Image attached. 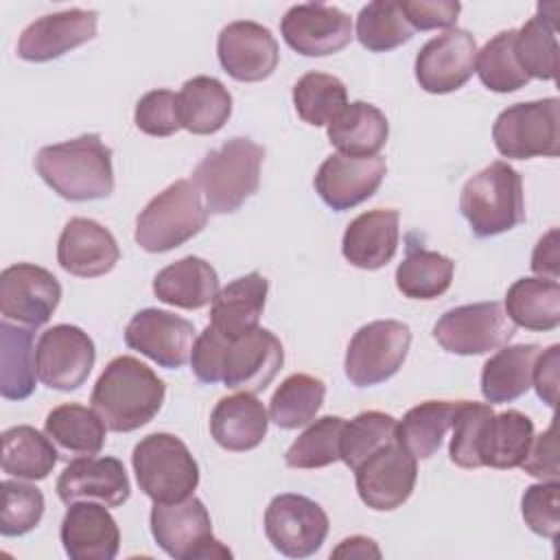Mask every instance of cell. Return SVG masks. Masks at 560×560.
Instances as JSON below:
<instances>
[{
  "label": "cell",
  "mask_w": 560,
  "mask_h": 560,
  "mask_svg": "<svg viewBox=\"0 0 560 560\" xmlns=\"http://www.w3.org/2000/svg\"><path fill=\"white\" fill-rule=\"evenodd\" d=\"M164 396V381L147 363L120 354L101 372L90 402L109 431L129 433L158 416Z\"/></svg>",
  "instance_id": "1"
},
{
  "label": "cell",
  "mask_w": 560,
  "mask_h": 560,
  "mask_svg": "<svg viewBox=\"0 0 560 560\" xmlns=\"http://www.w3.org/2000/svg\"><path fill=\"white\" fill-rule=\"evenodd\" d=\"M39 177L68 201H94L114 192L112 149L98 133L42 147L35 158Z\"/></svg>",
  "instance_id": "2"
},
{
  "label": "cell",
  "mask_w": 560,
  "mask_h": 560,
  "mask_svg": "<svg viewBox=\"0 0 560 560\" xmlns=\"http://www.w3.org/2000/svg\"><path fill=\"white\" fill-rule=\"evenodd\" d=\"M265 149L252 138L236 136L206 158L192 171V182L212 214L236 212L260 184Z\"/></svg>",
  "instance_id": "3"
},
{
  "label": "cell",
  "mask_w": 560,
  "mask_h": 560,
  "mask_svg": "<svg viewBox=\"0 0 560 560\" xmlns=\"http://www.w3.org/2000/svg\"><path fill=\"white\" fill-rule=\"evenodd\" d=\"M459 210L479 238L510 232L525 221L523 179L508 162H492L472 175L459 195Z\"/></svg>",
  "instance_id": "4"
},
{
  "label": "cell",
  "mask_w": 560,
  "mask_h": 560,
  "mask_svg": "<svg viewBox=\"0 0 560 560\" xmlns=\"http://www.w3.org/2000/svg\"><path fill=\"white\" fill-rule=\"evenodd\" d=\"M208 223V208L192 179H177L158 192L136 219V243L149 254L184 245Z\"/></svg>",
  "instance_id": "5"
},
{
  "label": "cell",
  "mask_w": 560,
  "mask_h": 560,
  "mask_svg": "<svg viewBox=\"0 0 560 560\" xmlns=\"http://www.w3.org/2000/svg\"><path fill=\"white\" fill-rule=\"evenodd\" d=\"M136 481L153 503H175L192 497L199 466L188 446L173 433L142 438L131 455Z\"/></svg>",
  "instance_id": "6"
},
{
  "label": "cell",
  "mask_w": 560,
  "mask_h": 560,
  "mask_svg": "<svg viewBox=\"0 0 560 560\" xmlns=\"http://www.w3.org/2000/svg\"><path fill=\"white\" fill-rule=\"evenodd\" d=\"M497 151L510 160L556 158L560 151V101L516 103L503 109L492 125Z\"/></svg>",
  "instance_id": "7"
},
{
  "label": "cell",
  "mask_w": 560,
  "mask_h": 560,
  "mask_svg": "<svg viewBox=\"0 0 560 560\" xmlns=\"http://www.w3.org/2000/svg\"><path fill=\"white\" fill-rule=\"evenodd\" d=\"M151 534L162 551L175 560L232 558V551L212 536V521L201 499L153 503Z\"/></svg>",
  "instance_id": "8"
},
{
  "label": "cell",
  "mask_w": 560,
  "mask_h": 560,
  "mask_svg": "<svg viewBox=\"0 0 560 560\" xmlns=\"http://www.w3.org/2000/svg\"><path fill=\"white\" fill-rule=\"evenodd\" d=\"M411 330L398 319H376L361 326L346 350L343 370L352 385L372 387L392 378L407 359Z\"/></svg>",
  "instance_id": "9"
},
{
  "label": "cell",
  "mask_w": 560,
  "mask_h": 560,
  "mask_svg": "<svg viewBox=\"0 0 560 560\" xmlns=\"http://www.w3.org/2000/svg\"><path fill=\"white\" fill-rule=\"evenodd\" d=\"M514 330L499 302H477L446 311L433 326V339L451 354L470 357L508 346Z\"/></svg>",
  "instance_id": "10"
},
{
  "label": "cell",
  "mask_w": 560,
  "mask_h": 560,
  "mask_svg": "<svg viewBox=\"0 0 560 560\" xmlns=\"http://www.w3.org/2000/svg\"><path fill=\"white\" fill-rule=\"evenodd\" d=\"M265 534L282 556L308 558L328 536V516L313 499L284 492L273 497L265 510Z\"/></svg>",
  "instance_id": "11"
},
{
  "label": "cell",
  "mask_w": 560,
  "mask_h": 560,
  "mask_svg": "<svg viewBox=\"0 0 560 560\" xmlns=\"http://www.w3.org/2000/svg\"><path fill=\"white\" fill-rule=\"evenodd\" d=\"M35 361L37 376L46 387L72 392L88 381L94 368V341L79 326L57 324L42 332Z\"/></svg>",
  "instance_id": "12"
},
{
  "label": "cell",
  "mask_w": 560,
  "mask_h": 560,
  "mask_svg": "<svg viewBox=\"0 0 560 560\" xmlns=\"http://www.w3.org/2000/svg\"><path fill=\"white\" fill-rule=\"evenodd\" d=\"M59 300V280L39 265L18 262L0 273L2 319L37 328L52 317Z\"/></svg>",
  "instance_id": "13"
},
{
  "label": "cell",
  "mask_w": 560,
  "mask_h": 560,
  "mask_svg": "<svg viewBox=\"0 0 560 560\" xmlns=\"http://www.w3.org/2000/svg\"><path fill=\"white\" fill-rule=\"evenodd\" d=\"M416 477V457L398 442L378 448L354 468V483L361 501L378 512L400 508L411 497Z\"/></svg>",
  "instance_id": "14"
},
{
  "label": "cell",
  "mask_w": 560,
  "mask_h": 560,
  "mask_svg": "<svg viewBox=\"0 0 560 560\" xmlns=\"http://www.w3.org/2000/svg\"><path fill=\"white\" fill-rule=\"evenodd\" d=\"M195 339L197 330L192 322L160 308L138 311L125 328V343L131 350L168 370L190 361Z\"/></svg>",
  "instance_id": "15"
},
{
  "label": "cell",
  "mask_w": 560,
  "mask_h": 560,
  "mask_svg": "<svg viewBox=\"0 0 560 560\" xmlns=\"http://www.w3.org/2000/svg\"><path fill=\"white\" fill-rule=\"evenodd\" d=\"M475 61V37L464 28H448L429 39L416 55V81L429 94H448L472 77Z\"/></svg>",
  "instance_id": "16"
},
{
  "label": "cell",
  "mask_w": 560,
  "mask_h": 560,
  "mask_svg": "<svg viewBox=\"0 0 560 560\" xmlns=\"http://www.w3.org/2000/svg\"><path fill=\"white\" fill-rule=\"evenodd\" d=\"M282 39L304 57H326L352 39V20L337 7L306 2L291 7L280 22Z\"/></svg>",
  "instance_id": "17"
},
{
  "label": "cell",
  "mask_w": 560,
  "mask_h": 560,
  "mask_svg": "<svg viewBox=\"0 0 560 560\" xmlns=\"http://www.w3.org/2000/svg\"><path fill=\"white\" fill-rule=\"evenodd\" d=\"M221 68L236 81L254 83L271 77L280 52L271 31L252 20L230 22L217 39Z\"/></svg>",
  "instance_id": "18"
},
{
  "label": "cell",
  "mask_w": 560,
  "mask_h": 560,
  "mask_svg": "<svg viewBox=\"0 0 560 560\" xmlns=\"http://www.w3.org/2000/svg\"><path fill=\"white\" fill-rule=\"evenodd\" d=\"M387 173L385 158H350L341 153L328 155L313 179V186L322 201L337 210H350L370 199Z\"/></svg>",
  "instance_id": "19"
},
{
  "label": "cell",
  "mask_w": 560,
  "mask_h": 560,
  "mask_svg": "<svg viewBox=\"0 0 560 560\" xmlns=\"http://www.w3.org/2000/svg\"><path fill=\"white\" fill-rule=\"evenodd\" d=\"M284 363V350L280 339L267 328H254L252 332L228 341L223 357V376L228 389L258 394L278 374Z\"/></svg>",
  "instance_id": "20"
},
{
  "label": "cell",
  "mask_w": 560,
  "mask_h": 560,
  "mask_svg": "<svg viewBox=\"0 0 560 560\" xmlns=\"http://www.w3.org/2000/svg\"><path fill=\"white\" fill-rule=\"evenodd\" d=\"M98 13L66 9L31 22L18 39V57L24 61H50L96 37Z\"/></svg>",
  "instance_id": "21"
},
{
  "label": "cell",
  "mask_w": 560,
  "mask_h": 560,
  "mask_svg": "<svg viewBox=\"0 0 560 560\" xmlns=\"http://www.w3.org/2000/svg\"><path fill=\"white\" fill-rule=\"evenodd\" d=\"M120 258L114 234L94 219L74 217L66 223L57 241V262L63 271L79 278L109 273Z\"/></svg>",
  "instance_id": "22"
},
{
  "label": "cell",
  "mask_w": 560,
  "mask_h": 560,
  "mask_svg": "<svg viewBox=\"0 0 560 560\" xmlns=\"http://www.w3.org/2000/svg\"><path fill=\"white\" fill-rule=\"evenodd\" d=\"M57 494L66 505L77 501H98L107 508H118L129 499L131 486L120 459L79 457L59 475Z\"/></svg>",
  "instance_id": "23"
},
{
  "label": "cell",
  "mask_w": 560,
  "mask_h": 560,
  "mask_svg": "<svg viewBox=\"0 0 560 560\" xmlns=\"http://www.w3.org/2000/svg\"><path fill=\"white\" fill-rule=\"evenodd\" d=\"M59 538L72 560H114L120 549L116 518L98 501L70 503Z\"/></svg>",
  "instance_id": "24"
},
{
  "label": "cell",
  "mask_w": 560,
  "mask_h": 560,
  "mask_svg": "<svg viewBox=\"0 0 560 560\" xmlns=\"http://www.w3.org/2000/svg\"><path fill=\"white\" fill-rule=\"evenodd\" d=\"M398 223L400 214L392 208H374L346 225L341 238L343 258L359 269H381L385 267L398 249Z\"/></svg>",
  "instance_id": "25"
},
{
  "label": "cell",
  "mask_w": 560,
  "mask_h": 560,
  "mask_svg": "<svg viewBox=\"0 0 560 560\" xmlns=\"http://www.w3.org/2000/svg\"><path fill=\"white\" fill-rule=\"evenodd\" d=\"M267 291L269 282L258 271L232 280L212 300L210 326L230 341L252 332L258 328V319L265 311Z\"/></svg>",
  "instance_id": "26"
},
{
  "label": "cell",
  "mask_w": 560,
  "mask_h": 560,
  "mask_svg": "<svg viewBox=\"0 0 560 560\" xmlns=\"http://www.w3.org/2000/svg\"><path fill=\"white\" fill-rule=\"evenodd\" d=\"M269 427L265 405L249 392H238L221 398L210 413V433L214 442L234 453L256 448Z\"/></svg>",
  "instance_id": "27"
},
{
  "label": "cell",
  "mask_w": 560,
  "mask_h": 560,
  "mask_svg": "<svg viewBox=\"0 0 560 560\" xmlns=\"http://www.w3.org/2000/svg\"><path fill=\"white\" fill-rule=\"evenodd\" d=\"M153 293L160 302L177 308H203L219 293V276L203 258L186 256L158 271Z\"/></svg>",
  "instance_id": "28"
},
{
  "label": "cell",
  "mask_w": 560,
  "mask_h": 560,
  "mask_svg": "<svg viewBox=\"0 0 560 560\" xmlns=\"http://www.w3.org/2000/svg\"><path fill=\"white\" fill-rule=\"evenodd\" d=\"M326 133L330 144L350 158H372L385 147L389 122L385 114L365 101L348 103L328 125Z\"/></svg>",
  "instance_id": "29"
},
{
  "label": "cell",
  "mask_w": 560,
  "mask_h": 560,
  "mask_svg": "<svg viewBox=\"0 0 560 560\" xmlns=\"http://www.w3.org/2000/svg\"><path fill=\"white\" fill-rule=\"evenodd\" d=\"M35 328L0 322V394L7 400H24L37 383Z\"/></svg>",
  "instance_id": "30"
},
{
  "label": "cell",
  "mask_w": 560,
  "mask_h": 560,
  "mask_svg": "<svg viewBox=\"0 0 560 560\" xmlns=\"http://www.w3.org/2000/svg\"><path fill=\"white\" fill-rule=\"evenodd\" d=\"M540 354L536 343L499 348L481 370V394L488 402H512L532 387L534 365Z\"/></svg>",
  "instance_id": "31"
},
{
  "label": "cell",
  "mask_w": 560,
  "mask_h": 560,
  "mask_svg": "<svg viewBox=\"0 0 560 560\" xmlns=\"http://www.w3.org/2000/svg\"><path fill=\"white\" fill-rule=\"evenodd\" d=\"M105 422L94 409L77 402L55 407L44 422V433L63 457H94L105 444Z\"/></svg>",
  "instance_id": "32"
},
{
  "label": "cell",
  "mask_w": 560,
  "mask_h": 560,
  "mask_svg": "<svg viewBox=\"0 0 560 560\" xmlns=\"http://www.w3.org/2000/svg\"><path fill=\"white\" fill-rule=\"evenodd\" d=\"M179 118L182 127L197 136L217 133L232 114V94L214 77H192L188 79L179 94Z\"/></svg>",
  "instance_id": "33"
},
{
  "label": "cell",
  "mask_w": 560,
  "mask_h": 560,
  "mask_svg": "<svg viewBox=\"0 0 560 560\" xmlns=\"http://www.w3.org/2000/svg\"><path fill=\"white\" fill-rule=\"evenodd\" d=\"M505 315L527 330H553L560 324V284L549 278H518L505 293Z\"/></svg>",
  "instance_id": "34"
},
{
  "label": "cell",
  "mask_w": 560,
  "mask_h": 560,
  "mask_svg": "<svg viewBox=\"0 0 560 560\" xmlns=\"http://www.w3.org/2000/svg\"><path fill=\"white\" fill-rule=\"evenodd\" d=\"M59 459L57 446L35 427L18 424L2 433V470L9 477L46 479Z\"/></svg>",
  "instance_id": "35"
},
{
  "label": "cell",
  "mask_w": 560,
  "mask_h": 560,
  "mask_svg": "<svg viewBox=\"0 0 560 560\" xmlns=\"http://www.w3.org/2000/svg\"><path fill=\"white\" fill-rule=\"evenodd\" d=\"M457 402L459 400H427L411 407L402 420L396 422V442L416 459L433 457L453 424Z\"/></svg>",
  "instance_id": "36"
},
{
  "label": "cell",
  "mask_w": 560,
  "mask_h": 560,
  "mask_svg": "<svg viewBox=\"0 0 560 560\" xmlns=\"http://www.w3.org/2000/svg\"><path fill=\"white\" fill-rule=\"evenodd\" d=\"M534 440V422L529 416L508 409L494 413L481 440V466L508 470L521 466Z\"/></svg>",
  "instance_id": "37"
},
{
  "label": "cell",
  "mask_w": 560,
  "mask_h": 560,
  "mask_svg": "<svg viewBox=\"0 0 560 560\" xmlns=\"http://www.w3.org/2000/svg\"><path fill=\"white\" fill-rule=\"evenodd\" d=\"M455 262L424 247L409 245L407 256L396 267V287L405 298L411 300H435L453 282Z\"/></svg>",
  "instance_id": "38"
},
{
  "label": "cell",
  "mask_w": 560,
  "mask_h": 560,
  "mask_svg": "<svg viewBox=\"0 0 560 560\" xmlns=\"http://www.w3.org/2000/svg\"><path fill=\"white\" fill-rule=\"evenodd\" d=\"M326 396V385L313 374L287 376L269 400V420L280 429H298L317 416Z\"/></svg>",
  "instance_id": "39"
},
{
  "label": "cell",
  "mask_w": 560,
  "mask_h": 560,
  "mask_svg": "<svg viewBox=\"0 0 560 560\" xmlns=\"http://www.w3.org/2000/svg\"><path fill=\"white\" fill-rule=\"evenodd\" d=\"M293 105L306 125L322 127L348 105V92L335 74L306 72L293 85Z\"/></svg>",
  "instance_id": "40"
},
{
  "label": "cell",
  "mask_w": 560,
  "mask_h": 560,
  "mask_svg": "<svg viewBox=\"0 0 560 560\" xmlns=\"http://www.w3.org/2000/svg\"><path fill=\"white\" fill-rule=\"evenodd\" d=\"M516 31H501L494 35L481 50H477L475 72L479 74L481 83L499 94L516 92L521 90L529 77L523 72L518 59H516Z\"/></svg>",
  "instance_id": "41"
},
{
  "label": "cell",
  "mask_w": 560,
  "mask_h": 560,
  "mask_svg": "<svg viewBox=\"0 0 560 560\" xmlns=\"http://www.w3.org/2000/svg\"><path fill=\"white\" fill-rule=\"evenodd\" d=\"M392 442H396V418L385 411H361L343 424L339 455L341 462L354 470Z\"/></svg>",
  "instance_id": "42"
},
{
  "label": "cell",
  "mask_w": 560,
  "mask_h": 560,
  "mask_svg": "<svg viewBox=\"0 0 560 560\" xmlns=\"http://www.w3.org/2000/svg\"><path fill=\"white\" fill-rule=\"evenodd\" d=\"M346 420L339 416H324L315 422H308V427L298 435V440L287 448L284 462L289 468H324L341 459L339 455V442Z\"/></svg>",
  "instance_id": "43"
},
{
  "label": "cell",
  "mask_w": 560,
  "mask_h": 560,
  "mask_svg": "<svg viewBox=\"0 0 560 560\" xmlns=\"http://www.w3.org/2000/svg\"><path fill=\"white\" fill-rule=\"evenodd\" d=\"M413 37V28L405 20L398 2L374 0L359 11L357 39L370 52H387Z\"/></svg>",
  "instance_id": "44"
},
{
  "label": "cell",
  "mask_w": 560,
  "mask_h": 560,
  "mask_svg": "<svg viewBox=\"0 0 560 560\" xmlns=\"http://www.w3.org/2000/svg\"><path fill=\"white\" fill-rule=\"evenodd\" d=\"M516 59L529 79L553 81L558 72L556 24L542 15L529 18L516 31Z\"/></svg>",
  "instance_id": "45"
},
{
  "label": "cell",
  "mask_w": 560,
  "mask_h": 560,
  "mask_svg": "<svg viewBox=\"0 0 560 560\" xmlns=\"http://www.w3.org/2000/svg\"><path fill=\"white\" fill-rule=\"evenodd\" d=\"M492 407L486 402L459 400L453 413V438L448 444V457L459 468H481V440L490 418Z\"/></svg>",
  "instance_id": "46"
},
{
  "label": "cell",
  "mask_w": 560,
  "mask_h": 560,
  "mask_svg": "<svg viewBox=\"0 0 560 560\" xmlns=\"http://www.w3.org/2000/svg\"><path fill=\"white\" fill-rule=\"evenodd\" d=\"M2 510L0 532L2 536H22L35 529L44 516V494L39 488L22 481H2Z\"/></svg>",
  "instance_id": "47"
},
{
  "label": "cell",
  "mask_w": 560,
  "mask_h": 560,
  "mask_svg": "<svg viewBox=\"0 0 560 560\" xmlns=\"http://www.w3.org/2000/svg\"><path fill=\"white\" fill-rule=\"evenodd\" d=\"M521 514L534 534L553 540L560 529V483L540 481L525 488L521 497Z\"/></svg>",
  "instance_id": "48"
},
{
  "label": "cell",
  "mask_w": 560,
  "mask_h": 560,
  "mask_svg": "<svg viewBox=\"0 0 560 560\" xmlns=\"http://www.w3.org/2000/svg\"><path fill=\"white\" fill-rule=\"evenodd\" d=\"M136 127L147 136H173L182 129L177 94L171 90H151L136 103Z\"/></svg>",
  "instance_id": "49"
},
{
  "label": "cell",
  "mask_w": 560,
  "mask_h": 560,
  "mask_svg": "<svg viewBox=\"0 0 560 560\" xmlns=\"http://www.w3.org/2000/svg\"><path fill=\"white\" fill-rule=\"evenodd\" d=\"M228 337H223L217 328L210 324L203 328V332L195 339V346L190 350V370L201 383H219L223 376V357L228 348Z\"/></svg>",
  "instance_id": "50"
},
{
  "label": "cell",
  "mask_w": 560,
  "mask_h": 560,
  "mask_svg": "<svg viewBox=\"0 0 560 560\" xmlns=\"http://www.w3.org/2000/svg\"><path fill=\"white\" fill-rule=\"evenodd\" d=\"M398 7L413 31L451 28L462 11V4L455 0H407L398 2Z\"/></svg>",
  "instance_id": "51"
},
{
  "label": "cell",
  "mask_w": 560,
  "mask_h": 560,
  "mask_svg": "<svg viewBox=\"0 0 560 560\" xmlns=\"http://www.w3.org/2000/svg\"><path fill=\"white\" fill-rule=\"evenodd\" d=\"M521 468L527 475L538 477L540 481H558L560 472H558L556 422H551L545 433H540L538 438L532 440V446H529L525 459L521 462Z\"/></svg>",
  "instance_id": "52"
},
{
  "label": "cell",
  "mask_w": 560,
  "mask_h": 560,
  "mask_svg": "<svg viewBox=\"0 0 560 560\" xmlns=\"http://www.w3.org/2000/svg\"><path fill=\"white\" fill-rule=\"evenodd\" d=\"M558 370H560V346L553 343L547 350H540L534 365V378H532V387L536 389L538 398L549 407H556Z\"/></svg>",
  "instance_id": "53"
},
{
  "label": "cell",
  "mask_w": 560,
  "mask_h": 560,
  "mask_svg": "<svg viewBox=\"0 0 560 560\" xmlns=\"http://www.w3.org/2000/svg\"><path fill=\"white\" fill-rule=\"evenodd\" d=\"M532 271L540 278L558 280L560 273V252H558V228H551L532 252Z\"/></svg>",
  "instance_id": "54"
},
{
  "label": "cell",
  "mask_w": 560,
  "mask_h": 560,
  "mask_svg": "<svg viewBox=\"0 0 560 560\" xmlns=\"http://www.w3.org/2000/svg\"><path fill=\"white\" fill-rule=\"evenodd\" d=\"M330 556L332 558H381V549L368 536H350L341 540Z\"/></svg>",
  "instance_id": "55"
}]
</instances>
